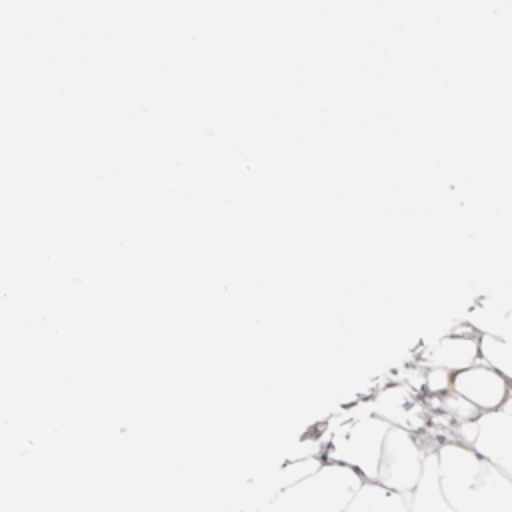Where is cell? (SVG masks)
Masks as SVG:
<instances>
[{
    "label": "cell",
    "mask_w": 512,
    "mask_h": 512,
    "mask_svg": "<svg viewBox=\"0 0 512 512\" xmlns=\"http://www.w3.org/2000/svg\"><path fill=\"white\" fill-rule=\"evenodd\" d=\"M436 454L444 496L456 512H512V480L472 446L442 440Z\"/></svg>",
    "instance_id": "6da1fadb"
},
{
    "label": "cell",
    "mask_w": 512,
    "mask_h": 512,
    "mask_svg": "<svg viewBox=\"0 0 512 512\" xmlns=\"http://www.w3.org/2000/svg\"><path fill=\"white\" fill-rule=\"evenodd\" d=\"M388 432L390 426L368 410L366 400H356L324 428V462L352 468L364 480L374 482Z\"/></svg>",
    "instance_id": "7a4b0ae2"
},
{
    "label": "cell",
    "mask_w": 512,
    "mask_h": 512,
    "mask_svg": "<svg viewBox=\"0 0 512 512\" xmlns=\"http://www.w3.org/2000/svg\"><path fill=\"white\" fill-rule=\"evenodd\" d=\"M364 482L352 468L324 462L314 474L282 490L262 512H346Z\"/></svg>",
    "instance_id": "3957f363"
},
{
    "label": "cell",
    "mask_w": 512,
    "mask_h": 512,
    "mask_svg": "<svg viewBox=\"0 0 512 512\" xmlns=\"http://www.w3.org/2000/svg\"><path fill=\"white\" fill-rule=\"evenodd\" d=\"M438 446H428L422 434L408 432L404 428H390L376 482L384 488L408 496L420 482L428 452Z\"/></svg>",
    "instance_id": "277c9868"
},
{
    "label": "cell",
    "mask_w": 512,
    "mask_h": 512,
    "mask_svg": "<svg viewBox=\"0 0 512 512\" xmlns=\"http://www.w3.org/2000/svg\"><path fill=\"white\" fill-rule=\"evenodd\" d=\"M480 362V334L464 320L446 334L424 342L420 352H416V364L422 368H440L450 374H458Z\"/></svg>",
    "instance_id": "5b68a950"
},
{
    "label": "cell",
    "mask_w": 512,
    "mask_h": 512,
    "mask_svg": "<svg viewBox=\"0 0 512 512\" xmlns=\"http://www.w3.org/2000/svg\"><path fill=\"white\" fill-rule=\"evenodd\" d=\"M452 392L468 400L482 414L502 410L512 394V382L498 370L480 362L452 378Z\"/></svg>",
    "instance_id": "8992f818"
},
{
    "label": "cell",
    "mask_w": 512,
    "mask_h": 512,
    "mask_svg": "<svg viewBox=\"0 0 512 512\" xmlns=\"http://www.w3.org/2000/svg\"><path fill=\"white\" fill-rule=\"evenodd\" d=\"M472 448L512 480V414L486 412L476 420Z\"/></svg>",
    "instance_id": "52a82bcc"
},
{
    "label": "cell",
    "mask_w": 512,
    "mask_h": 512,
    "mask_svg": "<svg viewBox=\"0 0 512 512\" xmlns=\"http://www.w3.org/2000/svg\"><path fill=\"white\" fill-rule=\"evenodd\" d=\"M480 336L512 340V294H492L470 306L466 320Z\"/></svg>",
    "instance_id": "ba28073f"
},
{
    "label": "cell",
    "mask_w": 512,
    "mask_h": 512,
    "mask_svg": "<svg viewBox=\"0 0 512 512\" xmlns=\"http://www.w3.org/2000/svg\"><path fill=\"white\" fill-rule=\"evenodd\" d=\"M436 450L428 452L422 478H420L418 486L408 494V504H410L412 512H456L450 506L448 498L444 496V490L440 484Z\"/></svg>",
    "instance_id": "9c48e42d"
},
{
    "label": "cell",
    "mask_w": 512,
    "mask_h": 512,
    "mask_svg": "<svg viewBox=\"0 0 512 512\" xmlns=\"http://www.w3.org/2000/svg\"><path fill=\"white\" fill-rule=\"evenodd\" d=\"M346 512H412L408 496L392 492L382 484L364 482L354 498L350 500Z\"/></svg>",
    "instance_id": "30bf717a"
},
{
    "label": "cell",
    "mask_w": 512,
    "mask_h": 512,
    "mask_svg": "<svg viewBox=\"0 0 512 512\" xmlns=\"http://www.w3.org/2000/svg\"><path fill=\"white\" fill-rule=\"evenodd\" d=\"M480 358L512 382V340L496 336H480Z\"/></svg>",
    "instance_id": "8fae6325"
},
{
    "label": "cell",
    "mask_w": 512,
    "mask_h": 512,
    "mask_svg": "<svg viewBox=\"0 0 512 512\" xmlns=\"http://www.w3.org/2000/svg\"><path fill=\"white\" fill-rule=\"evenodd\" d=\"M504 412H508V414H512V394H510V398L506 400V404H504V408H502Z\"/></svg>",
    "instance_id": "7c38bea8"
}]
</instances>
